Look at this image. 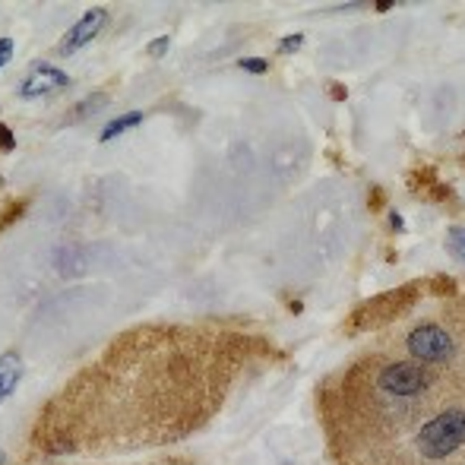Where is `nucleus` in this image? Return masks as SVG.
Masks as SVG:
<instances>
[{
	"mask_svg": "<svg viewBox=\"0 0 465 465\" xmlns=\"http://www.w3.org/2000/svg\"><path fill=\"white\" fill-rule=\"evenodd\" d=\"M16 149V136L6 124H0V153H13Z\"/></svg>",
	"mask_w": 465,
	"mask_h": 465,
	"instance_id": "8",
	"label": "nucleus"
},
{
	"mask_svg": "<svg viewBox=\"0 0 465 465\" xmlns=\"http://www.w3.org/2000/svg\"><path fill=\"white\" fill-rule=\"evenodd\" d=\"M332 465H453L465 453V349L440 298L405 311L313 390Z\"/></svg>",
	"mask_w": 465,
	"mask_h": 465,
	"instance_id": "2",
	"label": "nucleus"
},
{
	"mask_svg": "<svg viewBox=\"0 0 465 465\" xmlns=\"http://www.w3.org/2000/svg\"><path fill=\"white\" fill-rule=\"evenodd\" d=\"M70 86V76L64 70L51 67V64H38L19 86V98H38V95H54Z\"/></svg>",
	"mask_w": 465,
	"mask_h": 465,
	"instance_id": "3",
	"label": "nucleus"
},
{
	"mask_svg": "<svg viewBox=\"0 0 465 465\" xmlns=\"http://www.w3.org/2000/svg\"><path fill=\"white\" fill-rule=\"evenodd\" d=\"M162 51H168V38H155V45L149 48V54H162Z\"/></svg>",
	"mask_w": 465,
	"mask_h": 465,
	"instance_id": "10",
	"label": "nucleus"
},
{
	"mask_svg": "<svg viewBox=\"0 0 465 465\" xmlns=\"http://www.w3.org/2000/svg\"><path fill=\"white\" fill-rule=\"evenodd\" d=\"M13 48H16V45H13V38H0V67H4V64L13 57Z\"/></svg>",
	"mask_w": 465,
	"mask_h": 465,
	"instance_id": "9",
	"label": "nucleus"
},
{
	"mask_svg": "<svg viewBox=\"0 0 465 465\" xmlns=\"http://www.w3.org/2000/svg\"><path fill=\"white\" fill-rule=\"evenodd\" d=\"M104 102H108V95H104V93H95L93 98H83V102L76 104V108H70L67 124H76V121H83V117H93Z\"/></svg>",
	"mask_w": 465,
	"mask_h": 465,
	"instance_id": "6",
	"label": "nucleus"
},
{
	"mask_svg": "<svg viewBox=\"0 0 465 465\" xmlns=\"http://www.w3.org/2000/svg\"><path fill=\"white\" fill-rule=\"evenodd\" d=\"M104 19H108V13L102 10V6H95V10H89V13H83V19L74 25V29L64 35V42L57 45V54H64V57H70V54H76L80 48H86L89 42L102 32V25H104Z\"/></svg>",
	"mask_w": 465,
	"mask_h": 465,
	"instance_id": "4",
	"label": "nucleus"
},
{
	"mask_svg": "<svg viewBox=\"0 0 465 465\" xmlns=\"http://www.w3.org/2000/svg\"><path fill=\"white\" fill-rule=\"evenodd\" d=\"M276 345L225 323H155L117 336L45 409L48 453L121 456L203 430Z\"/></svg>",
	"mask_w": 465,
	"mask_h": 465,
	"instance_id": "1",
	"label": "nucleus"
},
{
	"mask_svg": "<svg viewBox=\"0 0 465 465\" xmlns=\"http://www.w3.org/2000/svg\"><path fill=\"white\" fill-rule=\"evenodd\" d=\"M143 121V114L140 111H130V114H124V117H117V121H111L108 127L102 130V143H108V140H114V136H121L124 130H130V127H136V124Z\"/></svg>",
	"mask_w": 465,
	"mask_h": 465,
	"instance_id": "7",
	"label": "nucleus"
},
{
	"mask_svg": "<svg viewBox=\"0 0 465 465\" xmlns=\"http://www.w3.org/2000/svg\"><path fill=\"white\" fill-rule=\"evenodd\" d=\"M0 465H4V453H0Z\"/></svg>",
	"mask_w": 465,
	"mask_h": 465,
	"instance_id": "11",
	"label": "nucleus"
},
{
	"mask_svg": "<svg viewBox=\"0 0 465 465\" xmlns=\"http://www.w3.org/2000/svg\"><path fill=\"white\" fill-rule=\"evenodd\" d=\"M19 377H23V361H19L16 351H6V355H0V402H4L6 396H13Z\"/></svg>",
	"mask_w": 465,
	"mask_h": 465,
	"instance_id": "5",
	"label": "nucleus"
}]
</instances>
